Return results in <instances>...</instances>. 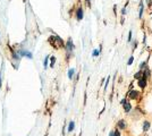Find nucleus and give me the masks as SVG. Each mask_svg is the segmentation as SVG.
<instances>
[{
	"instance_id": "obj_4",
	"label": "nucleus",
	"mask_w": 152,
	"mask_h": 136,
	"mask_svg": "<svg viewBox=\"0 0 152 136\" xmlns=\"http://www.w3.org/2000/svg\"><path fill=\"white\" fill-rule=\"evenodd\" d=\"M117 127H118V129H120V130H125V129H126V127H127L126 120L120 119V120L117 123Z\"/></svg>"
},
{
	"instance_id": "obj_13",
	"label": "nucleus",
	"mask_w": 152,
	"mask_h": 136,
	"mask_svg": "<svg viewBox=\"0 0 152 136\" xmlns=\"http://www.w3.org/2000/svg\"><path fill=\"white\" fill-rule=\"evenodd\" d=\"M74 128H75V123H74V121H70L69 125H68V129H67V132L72 133L73 130H74Z\"/></svg>"
},
{
	"instance_id": "obj_6",
	"label": "nucleus",
	"mask_w": 152,
	"mask_h": 136,
	"mask_svg": "<svg viewBox=\"0 0 152 136\" xmlns=\"http://www.w3.org/2000/svg\"><path fill=\"white\" fill-rule=\"evenodd\" d=\"M83 16H84V14H83V9L81 8V7H78L77 10H76V19H77V21H82Z\"/></svg>"
},
{
	"instance_id": "obj_5",
	"label": "nucleus",
	"mask_w": 152,
	"mask_h": 136,
	"mask_svg": "<svg viewBox=\"0 0 152 136\" xmlns=\"http://www.w3.org/2000/svg\"><path fill=\"white\" fill-rule=\"evenodd\" d=\"M151 74H152L151 68H150V67H146V68H145V69L143 70V78H145L146 81H148V79H150V77H151Z\"/></svg>"
},
{
	"instance_id": "obj_20",
	"label": "nucleus",
	"mask_w": 152,
	"mask_h": 136,
	"mask_svg": "<svg viewBox=\"0 0 152 136\" xmlns=\"http://www.w3.org/2000/svg\"><path fill=\"white\" fill-rule=\"evenodd\" d=\"M126 103H127V100H126L125 98H124V99L122 100V101H120V104H122V106H125Z\"/></svg>"
},
{
	"instance_id": "obj_26",
	"label": "nucleus",
	"mask_w": 152,
	"mask_h": 136,
	"mask_svg": "<svg viewBox=\"0 0 152 136\" xmlns=\"http://www.w3.org/2000/svg\"><path fill=\"white\" fill-rule=\"evenodd\" d=\"M151 6H152V0H151Z\"/></svg>"
},
{
	"instance_id": "obj_15",
	"label": "nucleus",
	"mask_w": 152,
	"mask_h": 136,
	"mask_svg": "<svg viewBox=\"0 0 152 136\" xmlns=\"http://www.w3.org/2000/svg\"><path fill=\"white\" fill-rule=\"evenodd\" d=\"M75 74V69H73V68H70L69 70H68V77H69V79H72L73 78V76H74Z\"/></svg>"
},
{
	"instance_id": "obj_14",
	"label": "nucleus",
	"mask_w": 152,
	"mask_h": 136,
	"mask_svg": "<svg viewBox=\"0 0 152 136\" xmlns=\"http://www.w3.org/2000/svg\"><path fill=\"white\" fill-rule=\"evenodd\" d=\"M21 56H27L30 59L33 58V55H32L31 52H27V51H21Z\"/></svg>"
},
{
	"instance_id": "obj_2",
	"label": "nucleus",
	"mask_w": 152,
	"mask_h": 136,
	"mask_svg": "<svg viewBox=\"0 0 152 136\" xmlns=\"http://www.w3.org/2000/svg\"><path fill=\"white\" fill-rule=\"evenodd\" d=\"M140 92L137 91H135V90H130L129 92H128V99H133V100H136V99L140 98Z\"/></svg>"
},
{
	"instance_id": "obj_1",
	"label": "nucleus",
	"mask_w": 152,
	"mask_h": 136,
	"mask_svg": "<svg viewBox=\"0 0 152 136\" xmlns=\"http://www.w3.org/2000/svg\"><path fill=\"white\" fill-rule=\"evenodd\" d=\"M49 42L50 44H52L55 48H60L64 42H62V40H61L59 36H51V38H49Z\"/></svg>"
},
{
	"instance_id": "obj_7",
	"label": "nucleus",
	"mask_w": 152,
	"mask_h": 136,
	"mask_svg": "<svg viewBox=\"0 0 152 136\" xmlns=\"http://www.w3.org/2000/svg\"><path fill=\"white\" fill-rule=\"evenodd\" d=\"M66 49L68 52H72L73 49H74V44H73V41H72V39H68V41H67V44H66Z\"/></svg>"
},
{
	"instance_id": "obj_17",
	"label": "nucleus",
	"mask_w": 152,
	"mask_h": 136,
	"mask_svg": "<svg viewBox=\"0 0 152 136\" xmlns=\"http://www.w3.org/2000/svg\"><path fill=\"white\" fill-rule=\"evenodd\" d=\"M133 62H134V57H133V56H130L129 59H128V61H127V66H132Z\"/></svg>"
},
{
	"instance_id": "obj_25",
	"label": "nucleus",
	"mask_w": 152,
	"mask_h": 136,
	"mask_svg": "<svg viewBox=\"0 0 152 136\" xmlns=\"http://www.w3.org/2000/svg\"><path fill=\"white\" fill-rule=\"evenodd\" d=\"M86 1H87V2H90V0H86Z\"/></svg>"
},
{
	"instance_id": "obj_12",
	"label": "nucleus",
	"mask_w": 152,
	"mask_h": 136,
	"mask_svg": "<svg viewBox=\"0 0 152 136\" xmlns=\"http://www.w3.org/2000/svg\"><path fill=\"white\" fill-rule=\"evenodd\" d=\"M146 67H148V61H142V62H140V66H139L140 70H144Z\"/></svg>"
},
{
	"instance_id": "obj_21",
	"label": "nucleus",
	"mask_w": 152,
	"mask_h": 136,
	"mask_svg": "<svg viewBox=\"0 0 152 136\" xmlns=\"http://www.w3.org/2000/svg\"><path fill=\"white\" fill-rule=\"evenodd\" d=\"M126 7H127V5H126V6H125V7H124V8L122 9V15H123V16H124V15L126 14Z\"/></svg>"
},
{
	"instance_id": "obj_3",
	"label": "nucleus",
	"mask_w": 152,
	"mask_h": 136,
	"mask_svg": "<svg viewBox=\"0 0 152 136\" xmlns=\"http://www.w3.org/2000/svg\"><path fill=\"white\" fill-rule=\"evenodd\" d=\"M137 84H139V87L141 90H144L145 87H146V85H148V81L145 79V78H140V79H137Z\"/></svg>"
},
{
	"instance_id": "obj_16",
	"label": "nucleus",
	"mask_w": 152,
	"mask_h": 136,
	"mask_svg": "<svg viewBox=\"0 0 152 136\" xmlns=\"http://www.w3.org/2000/svg\"><path fill=\"white\" fill-rule=\"evenodd\" d=\"M99 55H100V50L99 49H94L93 52H92V57H98Z\"/></svg>"
},
{
	"instance_id": "obj_9",
	"label": "nucleus",
	"mask_w": 152,
	"mask_h": 136,
	"mask_svg": "<svg viewBox=\"0 0 152 136\" xmlns=\"http://www.w3.org/2000/svg\"><path fill=\"white\" fill-rule=\"evenodd\" d=\"M123 108H124V111H125L126 113H129V112H130V110L133 109V106L130 104L129 102H127V103H126V104H125V106H123Z\"/></svg>"
},
{
	"instance_id": "obj_19",
	"label": "nucleus",
	"mask_w": 152,
	"mask_h": 136,
	"mask_svg": "<svg viewBox=\"0 0 152 136\" xmlns=\"http://www.w3.org/2000/svg\"><path fill=\"white\" fill-rule=\"evenodd\" d=\"M132 33H133V31H129V33H128V41L127 42H132Z\"/></svg>"
},
{
	"instance_id": "obj_24",
	"label": "nucleus",
	"mask_w": 152,
	"mask_h": 136,
	"mask_svg": "<svg viewBox=\"0 0 152 136\" xmlns=\"http://www.w3.org/2000/svg\"><path fill=\"white\" fill-rule=\"evenodd\" d=\"M0 86H1V78H0Z\"/></svg>"
},
{
	"instance_id": "obj_11",
	"label": "nucleus",
	"mask_w": 152,
	"mask_h": 136,
	"mask_svg": "<svg viewBox=\"0 0 152 136\" xmlns=\"http://www.w3.org/2000/svg\"><path fill=\"white\" fill-rule=\"evenodd\" d=\"M143 77V70H140L139 69V72H136L134 74V78L135 79H140V78H142Z\"/></svg>"
},
{
	"instance_id": "obj_23",
	"label": "nucleus",
	"mask_w": 152,
	"mask_h": 136,
	"mask_svg": "<svg viewBox=\"0 0 152 136\" xmlns=\"http://www.w3.org/2000/svg\"><path fill=\"white\" fill-rule=\"evenodd\" d=\"M115 136H120V132H119V129H115Z\"/></svg>"
},
{
	"instance_id": "obj_8",
	"label": "nucleus",
	"mask_w": 152,
	"mask_h": 136,
	"mask_svg": "<svg viewBox=\"0 0 152 136\" xmlns=\"http://www.w3.org/2000/svg\"><path fill=\"white\" fill-rule=\"evenodd\" d=\"M150 127H151V123L149 121V120H145V121H143V126H142V129H143V132H148L149 129H150Z\"/></svg>"
},
{
	"instance_id": "obj_18",
	"label": "nucleus",
	"mask_w": 152,
	"mask_h": 136,
	"mask_svg": "<svg viewBox=\"0 0 152 136\" xmlns=\"http://www.w3.org/2000/svg\"><path fill=\"white\" fill-rule=\"evenodd\" d=\"M48 60H49V56H47V57H45V59H44V61H43L44 68H47V66H48Z\"/></svg>"
},
{
	"instance_id": "obj_22",
	"label": "nucleus",
	"mask_w": 152,
	"mask_h": 136,
	"mask_svg": "<svg viewBox=\"0 0 152 136\" xmlns=\"http://www.w3.org/2000/svg\"><path fill=\"white\" fill-rule=\"evenodd\" d=\"M55 61H56V58H55V57H51V65H50L51 67H53V64H55Z\"/></svg>"
},
{
	"instance_id": "obj_10",
	"label": "nucleus",
	"mask_w": 152,
	"mask_h": 136,
	"mask_svg": "<svg viewBox=\"0 0 152 136\" xmlns=\"http://www.w3.org/2000/svg\"><path fill=\"white\" fill-rule=\"evenodd\" d=\"M143 11H144V4H143V1H141L140 2V11H139L140 19H142V17H143Z\"/></svg>"
}]
</instances>
